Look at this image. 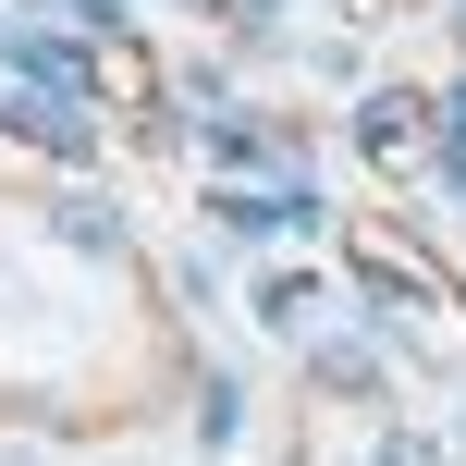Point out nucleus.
<instances>
[{
    "label": "nucleus",
    "mask_w": 466,
    "mask_h": 466,
    "mask_svg": "<svg viewBox=\"0 0 466 466\" xmlns=\"http://www.w3.org/2000/svg\"><path fill=\"white\" fill-rule=\"evenodd\" d=\"M418 136H430V98H405V86H380L369 111H356V147H369V160H418Z\"/></svg>",
    "instance_id": "obj_1"
},
{
    "label": "nucleus",
    "mask_w": 466,
    "mask_h": 466,
    "mask_svg": "<svg viewBox=\"0 0 466 466\" xmlns=\"http://www.w3.org/2000/svg\"><path fill=\"white\" fill-rule=\"evenodd\" d=\"M307 380L344 393V405H380V356H369V344H307Z\"/></svg>",
    "instance_id": "obj_2"
},
{
    "label": "nucleus",
    "mask_w": 466,
    "mask_h": 466,
    "mask_svg": "<svg viewBox=\"0 0 466 466\" xmlns=\"http://www.w3.org/2000/svg\"><path fill=\"white\" fill-rule=\"evenodd\" d=\"M258 319H270V331H307V319H319V282H307V270H270V282H258Z\"/></svg>",
    "instance_id": "obj_3"
},
{
    "label": "nucleus",
    "mask_w": 466,
    "mask_h": 466,
    "mask_svg": "<svg viewBox=\"0 0 466 466\" xmlns=\"http://www.w3.org/2000/svg\"><path fill=\"white\" fill-rule=\"evenodd\" d=\"M380 466H442V442H418V430H380Z\"/></svg>",
    "instance_id": "obj_4"
},
{
    "label": "nucleus",
    "mask_w": 466,
    "mask_h": 466,
    "mask_svg": "<svg viewBox=\"0 0 466 466\" xmlns=\"http://www.w3.org/2000/svg\"><path fill=\"white\" fill-rule=\"evenodd\" d=\"M454 49H466V13H454Z\"/></svg>",
    "instance_id": "obj_5"
}]
</instances>
